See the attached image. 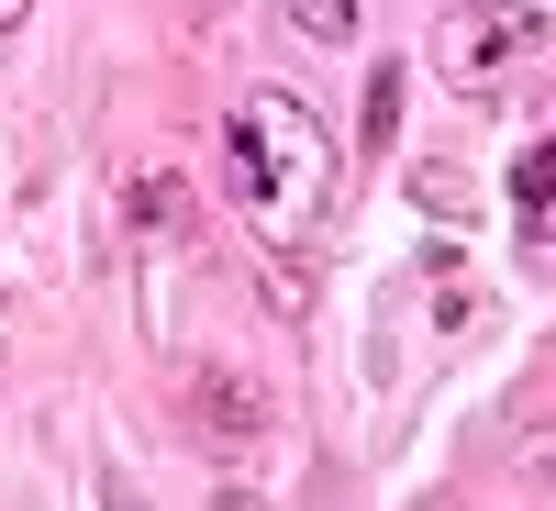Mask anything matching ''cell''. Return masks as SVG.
<instances>
[{
	"label": "cell",
	"instance_id": "4",
	"mask_svg": "<svg viewBox=\"0 0 556 511\" xmlns=\"http://www.w3.org/2000/svg\"><path fill=\"white\" fill-rule=\"evenodd\" d=\"M278 12H290V34H312V44H356L367 0H278Z\"/></svg>",
	"mask_w": 556,
	"mask_h": 511
},
{
	"label": "cell",
	"instance_id": "1",
	"mask_svg": "<svg viewBox=\"0 0 556 511\" xmlns=\"http://www.w3.org/2000/svg\"><path fill=\"white\" fill-rule=\"evenodd\" d=\"M223 201H235L267 245H301L334 212V133L290 89H245L223 112Z\"/></svg>",
	"mask_w": 556,
	"mask_h": 511
},
{
	"label": "cell",
	"instance_id": "7",
	"mask_svg": "<svg viewBox=\"0 0 556 511\" xmlns=\"http://www.w3.org/2000/svg\"><path fill=\"white\" fill-rule=\"evenodd\" d=\"M212 511H256V500H245V489H223V500H212Z\"/></svg>",
	"mask_w": 556,
	"mask_h": 511
},
{
	"label": "cell",
	"instance_id": "6",
	"mask_svg": "<svg viewBox=\"0 0 556 511\" xmlns=\"http://www.w3.org/2000/svg\"><path fill=\"white\" fill-rule=\"evenodd\" d=\"M23 12H34V0H0V34H23Z\"/></svg>",
	"mask_w": 556,
	"mask_h": 511
},
{
	"label": "cell",
	"instance_id": "5",
	"mask_svg": "<svg viewBox=\"0 0 556 511\" xmlns=\"http://www.w3.org/2000/svg\"><path fill=\"white\" fill-rule=\"evenodd\" d=\"M534 478H545V489H556V434H545V445H534Z\"/></svg>",
	"mask_w": 556,
	"mask_h": 511
},
{
	"label": "cell",
	"instance_id": "8",
	"mask_svg": "<svg viewBox=\"0 0 556 511\" xmlns=\"http://www.w3.org/2000/svg\"><path fill=\"white\" fill-rule=\"evenodd\" d=\"M112 511H156V500H134V489H112Z\"/></svg>",
	"mask_w": 556,
	"mask_h": 511
},
{
	"label": "cell",
	"instance_id": "2",
	"mask_svg": "<svg viewBox=\"0 0 556 511\" xmlns=\"http://www.w3.org/2000/svg\"><path fill=\"white\" fill-rule=\"evenodd\" d=\"M545 23L523 12V0H501V12H445V34H434V56H445V78H468V89H490L501 67L523 56Z\"/></svg>",
	"mask_w": 556,
	"mask_h": 511
},
{
	"label": "cell",
	"instance_id": "3",
	"mask_svg": "<svg viewBox=\"0 0 556 511\" xmlns=\"http://www.w3.org/2000/svg\"><path fill=\"white\" fill-rule=\"evenodd\" d=\"M513 222H523V245H556V133L523 145V167H513Z\"/></svg>",
	"mask_w": 556,
	"mask_h": 511
}]
</instances>
